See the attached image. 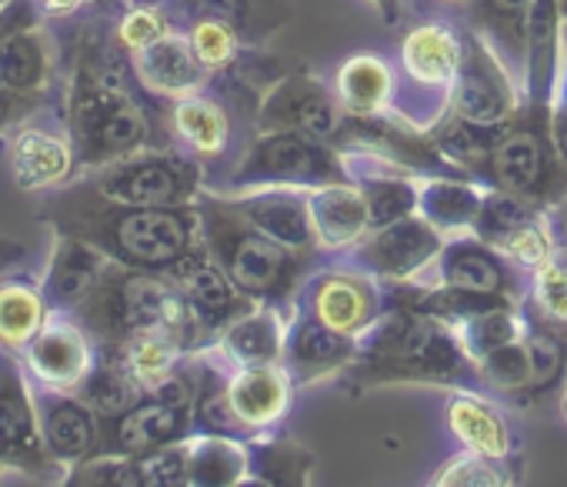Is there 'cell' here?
Here are the masks:
<instances>
[{
    "instance_id": "obj_1",
    "label": "cell",
    "mask_w": 567,
    "mask_h": 487,
    "mask_svg": "<svg viewBox=\"0 0 567 487\" xmlns=\"http://www.w3.org/2000/svg\"><path fill=\"white\" fill-rule=\"evenodd\" d=\"M41 220L74 234L111 261L137 271L174 274L200 244V214L190 207H137L101 197L84 177L44 200Z\"/></svg>"
},
{
    "instance_id": "obj_2",
    "label": "cell",
    "mask_w": 567,
    "mask_h": 487,
    "mask_svg": "<svg viewBox=\"0 0 567 487\" xmlns=\"http://www.w3.org/2000/svg\"><path fill=\"white\" fill-rule=\"evenodd\" d=\"M354 367L364 377L361 384L424 381L481 391L477 361L467 358L454 328L414 308L401 284H391L384 318L361 338V358Z\"/></svg>"
},
{
    "instance_id": "obj_3",
    "label": "cell",
    "mask_w": 567,
    "mask_h": 487,
    "mask_svg": "<svg viewBox=\"0 0 567 487\" xmlns=\"http://www.w3.org/2000/svg\"><path fill=\"white\" fill-rule=\"evenodd\" d=\"M74 318L97 344H124L137 334H174L187 344V351H204L214 344L171 274L137 271L117 261H111L104 281L74 311Z\"/></svg>"
},
{
    "instance_id": "obj_4",
    "label": "cell",
    "mask_w": 567,
    "mask_h": 487,
    "mask_svg": "<svg viewBox=\"0 0 567 487\" xmlns=\"http://www.w3.org/2000/svg\"><path fill=\"white\" fill-rule=\"evenodd\" d=\"M200 214V234L207 251L217 258V265L230 274V281L254 298L257 304H295L305 281L311 278V268L318 258L298 255L284 244L260 234L254 224H247L237 207L204 187L197 197Z\"/></svg>"
},
{
    "instance_id": "obj_5",
    "label": "cell",
    "mask_w": 567,
    "mask_h": 487,
    "mask_svg": "<svg viewBox=\"0 0 567 487\" xmlns=\"http://www.w3.org/2000/svg\"><path fill=\"white\" fill-rule=\"evenodd\" d=\"M477 184L517 194L534 200L544 210H554L567 200V164L550 137V114L524 107L507 121L477 170Z\"/></svg>"
},
{
    "instance_id": "obj_6",
    "label": "cell",
    "mask_w": 567,
    "mask_h": 487,
    "mask_svg": "<svg viewBox=\"0 0 567 487\" xmlns=\"http://www.w3.org/2000/svg\"><path fill=\"white\" fill-rule=\"evenodd\" d=\"M461 54V28H451L444 21L414 24L398 48V91L391 111L421 131H434L451 111Z\"/></svg>"
},
{
    "instance_id": "obj_7",
    "label": "cell",
    "mask_w": 567,
    "mask_h": 487,
    "mask_svg": "<svg viewBox=\"0 0 567 487\" xmlns=\"http://www.w3.org/2000/svg\"><path fill=\"white\" fill-rule=\"evenodd\" d=\"M348 180L341 151L301 131H257L217 194H250L264 187H321ZM214 190V187H210Z\"/></svg>"
},
{
    "instance_id": "obj_8",
    "label": "cell",
    "mask_w": 567,
    "mask_h": 487,
    "mask_svg": "<svg viewBox=\"0 0 567 487\" xmlns=\"http://www.w3.org/2000/svg\"><path fill=\"white\" fill-rule=\"evenodd\" d=\"M107 200L137 207H190L204 190V164L181 147H147L84 174Z\"/></svg>"
},
{
    "instance_id": "obj_9",
    "label": "cell",
    "mask_w": 567,
    "mask_h": 487,
    "mask_svg": "<svg viewBox=\"0 0 567 487\" xmlns=\"http://www.w3.org/2000/svg\"><path fill=\"white\" fill-rule=\"evenodd\" d=\"M0 467L38 480L64 484L68 477V464H61L44 441L31 377L14 351H0Z\"/></svg>"
},
{
    "instance_id": "obj_10",
    "label": "cell",
    "mask_w": 567,
    "mask_h": 487,
    "mask_svg": "<svg viewBox=\"0 0 567 487\" xmlns=\"http://www.w3.org/2000/svg\"><path fill=\"white\" fill-rule=\"evenodd\" d=\"M461 38L464 54L447 114L474 127H504L527 107L524 91L514 84V74L501 61V54L474 28H461Z\"/></svg>"
},
{
    "instance_id": "obj_11",
    "label": "cell",
    "mask_w": 567,
    "mask_h": 487,
    "mask_svg": "<svg viewBox=\"0 0 567 487\" xmlns=\"http://www.w3.org/2000/svg\"><path fill=\"white\" fill-rule=\"evenodd\" d=\"M444 244H447V234H441L421 214H411L394 224L368 230L344 255H348V268H358L378 281L421 284L427 271L437 265Z\"/></svg>"
},
{
    "instance_id": "obj_12",
    "label": "cell",
    "mask_w": 567,
    "mask_h": 487,
    "mask_svg": "<svg viewBox=\"0 0 567 487\" xmlns=\"http://www.w3.org/2000/svg\"><path fill=\"white\" fill-rule=\"evenodd\" d=\"M348 127V111L341 107L331 84L308 71H291L267 84L257 101L254 134L257 131H301L328 144H341Z\"/></svg>"
},
{
    "instance_id": "obj_13",
    "label": "cell",
    "mask_w": 567,
    "mask_h": 487,
    "mask_svg": "<svg viewBox=\"0 0 567 487\" xmlns=\"http://www.w3.org/2000/svg\"><path fill=\"white\" fill-rule=\"evenodd\" d=\"M298 304L318 321L361 341L384 318L391 304V284L358 268H328L305 281Z\"/></svg>"
},
{
    "instance_id": "obj_14",
    "label": "cell",
    "mask_w": 567,
    "mask_h": 487,
    "mask_svg": "<svg viewBox=\"0 0 567 487\" xmlns=\"http://www.w3.org/2000/svg\"><path fill=\"white\" fill-rule=\"evenodd\" d=\"M18 358L34 384L78 391V384L87 377V371L97 361V341L74 314L51 311L48 324L34 334V341Z\"/></svg>"
},
{
    "instance_id": "obj_15",
    "label": "cell",
    "mask_w": 567,
    "mask_h": 487,
    "mask_svg": "<svg viewBox=\"0 0 567 487\" xmlns=\"http://www.w3.org/2000/svg\"><path fill=\"white\" fill-rule=\"evenodd\" d=\"M517 268L504 261L491 244H484L477 234H457L447 237L437 265L427 271V278L417 288H457L474 294H494V298H514L524 301L527 288H517Z\"/></svg>"
},
{
    "instance_id": "obj_16",
    "label": "cell",
    "mask_w": 567,
    "mask_h": 487,
    "mask_svg": "<svg viewBox=\"0 0 567 487\" xmlns=\"http://www.w3.org/2000/svg\"><path fill=\"white\" fill-rule=\"evenodd\" d=\"M361 341L318 321L311 311L295 304L288 341H284V367L295 377L298 387L318 384L331 374H344L358 364Z\"/></svg>"
},
{
    "instance_id": "obj_17",
    "label": "cell",
    "mask_w": 567,
    "mask_h": 487,
    "mask_svg": "<svg viewBox=\"0 0 567 487\" xmlns=\"http://www.w3.org/2000/svg\"><path fill=\"white\" fill-rule=\"evenodd\" d=\"M171 278L181 284V291H184V298H187L197 324L204 328V334L214 344H217V338H220V331L227 324H234L237 318H244V314H250L257 308V301L247 298L230 281V274L217 265V258L207 251L204 237H200L197 248L190 251V258Z\"/></svg>"
},
{
    "instance_id": "obj_18",
    "label": "cell",
    "mask_w": 567,
    "mask_h": 487,
    "mask_svg": "<svg viewBox=\"0 0 567 487\" xmlns=\"http://www.w3.org/2000/svg\"><path fill=\"white\" fill-rule=\"evenodd\" d=\"M97 424H101L97 454L107 450V454L141 457L154 447L190 437L194 434V411L147 394L131 411H124L117 417H97Z\"/></svg>"
},
{
    "instance_id": "obj_19",
    "label": "cell",
    "mask_w": 567,
    "mask_h": 487,
    "mask_svg": "<svg viewBox=\"0 0 567 487\" xmlns=\"http://www.w3.org/2000/svg\"><path fill=\"white\" fill-rule=\"evenodd\" d=\"M137 84L157 101H177L214 84L210 68L197 58L184 28H171L147 48L131 54Z\"/></svg>"
},
{
    "instance_id": "obj_20",
    "label": "cell",
    "mask_w": 567,
    "mask_h": 487,
    "mask_svg": "<svg viewBox=\"0 0 567 487\" xmlns=\"http://www.w3.org/2000/svg\"><path fill=\"white\" fill-rule=\"evenodd\" d=\"M210 87L167 101V111H164V124H167L174 147L187 151L200 164L224 160L234 147V131H237L230 104L224 101V94H214Z\"/></svg>"
},
{
    "instance_id": "obj_21",
    "label": "cell",
    "mask_w": 567,
    "mask_h": 487,
    "mask_svg": "<svg viewBox=\"0 0 567 487\" xmlns=\"http://www.w3.org/2000/svg\"><path fill=\"white\" fill-rule=\"evenodd\" d=\"M227 200L237 207V214L247 224H254L270 240L284 244V248H291L298 255L321 258L315 224H311V207H308V190H301V187H264V190H250V194H234Z\"/></svg>"
},
{
    "instance_id": "obj_22",
    "label": "cell",
    "mask_w": 567,
    "mask_h": 487,
    "mask_svg": "<svg viewBox=\"0 0 567 487\" xmlns=\"http://www.w3.org/2000/svg\"><path fill=\"white\" fill-rule=\"evenodd\" d=\"M298 384L280 361L260 367H227V404L244 437L274 431L291 411Z\"/></svg>"
},
{
    "instance_id": "obj_23",
    "label": "cell",
    "mask_w": 567,
    "mask_h": 487,
    "mask_svg": "<svg viewBox=\"0 0 567 487\" xmlns=\"http://www.w3.org/2000/svg\"><path fill=\"white\" fill-rule=\"evenodd\" d=\"M11 167H14V184L21 190H51L71 184L81 174V157L68 127L54 131V127L21 124L11 144Z\"/></svg>"
},
{
    "instance_id": "obj_24",
    "label": "cell",
    "mask_w": 567,
    "mask_h": 487,
    "mask_svg": "<svg viewBox=\"0 0 567 487\" xmlns=\"http://www.w3.org/2000/svg\"><path fill=\"white\" fill-rule=\"evenodd\" d=\"M107 268H111V258L104 251H97L94 244H87L74 234H54L51 265L41 281L51 311L74 314L97 291Z\"/></svg>"
},
{
    "instance_id": "obj_25",
    "label": "cell",
    "mask_w": 567,
    "mask_h": 487,
    "mask_svg": "<svg viewBox=\"0 0 567 487\" xmlns=\"http://www.w3.org/2000/svg\"><path fill=\"white\" fill-rule=\"evenodd\" d=\"M295 304H257L250 314L227 324L210 351L227 367H260L284 361V341H288Z\"/></svg>"
},
{
    "instance_id": "obj_26",
    "label": "cell",
    "mask_w": 567,
    "mask_h": 487,
    "mask_svg": "<svg viewBox=\"0 0 567 487\" xmlns=\"http://www.w3.org/2000/svg\"><path fill=\"white\" fill-rule=\"evenodd\" d=\"M34 404L41 414L44 441H48L51 454L61 464H68V470L74 464H81L84 457L97 454V441H101L97 414L74 391H58V387L38 384Z\"/></svg>"
},
{
    "instance_id": "obj_27",
    "label": "cell",
    "mask_w": 567,
    "mask_h": 487,
    "mask_svg": "<svg viewBox=\"0 0 567 487\" xmlns=\"http://www.w3.org/2000/svg\"><path fill=\"white\" fill-rule=\"evenodd\" d=\"M311 224L321 255H344L371 230V207L364 190L348 177L308 190Z\"/></svg>"
},
{
    "instance_id": "obj_28",
    "label": "cell",
    "mask_w": 567,
    "mask_h": 487,
    "mask_svg": "<svg viewBox=\"0 0 567 487\" xmlns=\"http://www.w3.org/2000/svg\"><path fill=\"white\" fill-rule=\"evenodd\" d=\"M164 4L177 24L187 18H220L250 51H260L295 14L288 0H164Z\"/></svg>"
},
{
    "instance_id": "obj_29",
    "label": "cell",
    "mask_w": 567,
    "mask_h": 487,
    "mask_svg": "<svg viewBox=\"0 0 567 487\" xmlns=\"http://www.w3.org/2000/svg\"><path fill=\"white\" fill-rule=\"evenodd\" d=\"M444 421L461 447L487 454L501 464L514 454V434L497 404H491L481 391L454 387V394L444 404Z\"/></svg>"
},
{
    "instance_id": "obj_30",
    "label": "cell",
    "mask_w": 567,
    "mask_h": 487,
    "mask_svg": "<svg viewBox=\"0 0 567 487\" xmlns=\"http://www.w3.org/2000/svg\"><path fill=\"white\" fill-rule=\"evenodd\" d=\"M58 77V48L41 21L18 28L0 44V84L24 94H51Z\"/></svg>"
},
{
    "instance_id": "obj_31",
    "label": "cell",
    "mask_w": 567,
    "mask_h": 487,
    "mask_svg": "<svg viewBox=\"0 0 567 487\" xmlns=\"http://www.w3.org/2000/svg\"><path fill=\"white\" fill-rule=\"evenodd\" d=\"M394 91H398V68L374 51H358L344 58L341 68L334 71V94L351 117H374L391 111Z\"/></svg>"
},
{
    "instance_id": "obj_32",
    "label": "cell",
    "mask_w": 567,
    "mask_h": 487,
    "mask_svg": "<svg viewBox=\"0 0 567 487\" xmlns=\"http://www.w3.org/2000/svg\"><path fill=\"white\" fill-rule=\"evenodd\" d=\"M484 190L471 177H421L417 180V214L441 234H474Z\"/></svg>"
},
{
    "instance_id": "obj_33",
    "label": "cell",
    "mask_w": 567,
    "mask_h": 487,
    "mask_svg": "<svg viewBox=\"0 0 567 487\" xmlns=\"http://www.w3.org/2000/svg\"><path fill=\"white\" fill-rule=\"evenodd\" d=\"M250 480L247 437L190 434L187 437V487H234Z\"/></svg>"
},
{
    "instance_id": "obj_34",
    "label": "cell",
    "mask_w": 567,
    "mask_h": 487,
    "mask_svg": "<svg viewBox=\"0 0 567 487\" xmlns=\"http://www.w3.org/2000/svg\"><path fill=\"white\" fill-rule=\"evenodd\" d=\"M97 417H117L141 404L147 397L144 384L131 374V367L121 361V354L107 344H97V361L87 371V377L74 391Z\"/></svg>"
},
{
    "instance_id": "obj_35",
    "label": "cell",
    "mask_w": 567,
    "mask_h": 487,
    "mask_svg": "<svg viewBox=\"0 0 567 487\" xmlns=\"http://www.w3.org/2000/svg\"><path fill=\"white\" fill-rule=\"evenodd\" d=\"M250 450V480L247 484H267V487H305L315 474L318 457L298 444L274 431L247 437Z\"/></svg>"
},
{
    "instance_id": "obj_36",
    "label": "cell",
    "mask_w": 567,
    "mask_h": 487,
    "mask_svg": "<svg viewBox=\"0 0 567 487\" xmlns=\"http://www.w3.org/2000/svg\"><path fill=\"white\" fill-rule=\"evenodd\" d=\"M51 304L44 298V288L28 278H8L0 281V348L21 354L34 334L48 324Z\"/></svg>"
},
{
    "instance_id": "obj_37",
    "label": "cell",
    "mask_w": 567,
    "mask_h": 487,
    "mask_svg": "<svg viewBox=\"0 0 567 487\" xmlns=\"http://www.w3.org/2000/svg\"><path fill=\"white\" fill-rule=\"evenodd\" d=\"M477 377H481V391H494V394H507L520 401L537 397V374H534L527 334L520 341H511L477 358Z\"/></svg>"
},
{
    "instance_id": "obj_38",
    "label": "cell",
    "mask_w": 567,
    "mask_h": 487,
    "mask_svg": "<svg viewBox=\"0 0 567 487\" xmlns=\"http://www.w3.org/2000/svg\"><path fill=\"white\" fill-rule=\"evenodd\" d=\"M121 354V361L131 367V374L144 384V391L151 394L164 377H171L177 371V364L194 354L187 351V344L174 334H137L124 344H107Z\"/></svg>"
},
{
    "instance_id": "obj_39",
    "label": "cell",
    "mask_w": 567,
    "mask_h": 487,
    "mask_svg": "<svg viewBox=\"0 0 567 487\" xmlns=\"http://www.w3.org/2000/svg\"><path fill=\"white\" fill-rule=\"evenodd\" d=\"M461 348L467 351V358H484L494 348H504L511 341H520L530 328V318L520 311V304H501L491 311H481L461 324H451Z\"/></svg>"
},
{
    "instance_id": "obj_40",
    "label": "cell",
    "mask_w": 567,
    "mask_h": 487,
    "mask_svg": "<svg viewBox=\"0 0 567 487\" xmlns=\"http://www.w3.org/2000/svg\"><path fill=\"white\" fill-rule=\"evenodd\" d=\"M527 304L530 314L544 324L567 328V255L557 248L540 268L527 274Z\"/></svg>"
},
{
    "instance_id": "obj_41",
    "label": "cell",
    "mask_w": 567,
    "mask_h": 487,
    "mask_svg": "<svg viewBox=\"0 0 567 487\" xmlns=\"http://www.w3.org/2000/svg\"><path fill=\"white\" fill-rule=\"evenodd\" d=\"M181 28L190 38L197 58L210 68V74L230 71L250 51V48H244L237 31L230 24H224L220 18H187V21H181Z\"/></svg>"
},
{
    "instance_id": "obj_42",
    "label": "cell",
    "mask_w": 567,
    "mask_h": 487,
    "mask_svg": "<svg viewBox=\"0 0 567 487\" xmlns=\"http://www.w3.org/2000/svg\"><path fill=\"white\" fill-rule=\"evenodd\" d=\"M431 484L434 487H504L511 484V470L487 454L461 447L451 460L437 467Z\"/></svg>"
},
{
    "instance_id": "obj_43",
    "label": "cell",
    "mask_w": 567,
    "mask_h": 487,
    "mask_svg": "<svg viewBox=\"0 0 567 487\" xmlns=\"http://www.w3.org/2000/svg\"><path fill=\"white\" fill-rule=\"evenodd\" d=\"M171 28H181V24L164 0H157V4H131L124 14L114 18V38L127 54L147 48L151 41H157Z\"/></svg>"
},
{
    "instance_id": "obj_44",
    "label": "cell",
    "mask_w": 567,
    "mask_h": 487,
    "mask_svg": "<svg viewBox=\"0 0 567 487\" xmlns=\"http://www.w3.org/2000/svg\"><path fill=\"white\" fill-rule=\"evenodd\" d=\"M64 484L74 487H144L137 457L127 454H91L81 464H74L64 477Z\"/></svg>"
},
{
    "instance_id": "obj_45",
    "label": "cell",
    "mask_w": 567,
    "mask_h": 487,
    "mask_svg": "<svg viewBox=\"0 0 567 487\" xmlns=\"http://www.w3.org/2000/svg\"><path fill=\"white\" fill-rule=\"evenodd\" d=\"M144 487H187V437L137 457Z\"/></svg>"
},
{
    "instance_id": "obj_46",
    "label": "cell",
    "mask_w": 567,
    "mask_h": 487,
    "mask_svg": "<svg viewBox=\"0 0 567 487\" xmlns=\"http://www.w3.org/2000/svg\"><path fill=\"white\" fill-rule=\"evenodd\" d=\"M44 107H48V94H24L0 84V134L28 124Z\"/></svg>"
},
{
    "instance_id": "obj_47",
    "label": "cell",
    "mask_w": 567,
    "mask_h": 487,
    "mask_svg": "<svg viewBox=\"0 0 567 487\" xmlns=\"http://www.w3.org/2000/svg\"><path fill=\"white\" fill-rule=\"evenodd\" d=\"M34 4H38V11H41L44 18H51V21H68V18H74V14L94 8V0H34Z\"/></svg>"
},
{
    "instance_id": "obj_48",
    "label": "cell",
    "mask_w": 567,
    "mask_h": 487,
    "mask_svg": "<svg viewBox=\"0 0 567 487\" xmlns=\"http://www.w3.org/2000/svg\"><path fill=\"white\" fill-rule=\"evenodd\" d=\"M550 137H554L557 154L567 164V101H557L554 111H550Z\"/></svg>"
},
{
    "instance_id": "obj_49",
    "label": "cell",
    "mask_w": 567,
    "mask_h": 487,
    "mask_svg": "<svg viewBox=\"0 0 567 487\" xmlns=\"http://www.w3.org/2000/svg\"><path fill=\"white\" fill-rule=\"evenodd\" d=\"M368 4L381 14V21L388 28L401 24V18H404V0H368Z\"/></svg>"
},
{
    "instance_id": "obj_50",
    "label": "cell",
    "mask_w": 567,
    "mask_h": 487,
    "mask_svg": "<svg viewBox=\"0 0 567 487\" xmlns=\"http://www.w3.org/2000/svg\"><path fill=\"white\" fill-rule=\"evenodd\" d=\"M560 417H564V424H567V377H564V384H560Z\"/></svg>"
},
{
    "instance_id": "obj_51",
    "label": "cell",
    "mask_w": 567,
    "mask_h": 487,
    "mask_svg": "<svg viewBox=\"0 0 567 487\" xmlns=\"http://www.w3.org/2000/svg\"><path fill=\"white\" fill-rule=\"evenodd\" d=\"M441 4H454V8H467L471 0H441Z\"/></svg>"
},
{
    "instance_id": "obj_52",
    "label": "cell",
    "mask_w": 567,
    "mask_h": 487,
    "mask_svg": "<svg viewBox=\"0 0 567 487\" xmlns=\"http://www.w3.org/2000/svg\"><path fill=\"white\" fill-rule=\"evenodd\" d=\"M134 4H157V0H134Z\"/></svg>"
},
{
    "instance_id": "obj_53",
    "label": "cell",
    "mask_w": 567,
    "mask_h": 487,
    "mask_svg": "<svg viewBox=\"0 0 567 487\" xmlns=\"http://www.w3.org/2000/svg\"><path fill=\"white\" fill-rule=\"evenodd\" d=\"M564 8H567V0H564Z\"/></svg>"
},
{
    "instance_id": "obj_54",
    "label": "cell",
    "mask_w": 567,
    "mask_h": 487,
    "mask_svg": "<svg viewBox=\"0 0 567 487\" xmlns=\"http://www.w3.org/2000/svg\"><path fill=\"white\" fill-rule=\"evenodd\" d=\"M0 4H4V0H0Z\"/></svg>"
},
{
    "instance_id": "obj_55",
    "label": "cell",
    "mask_w": 567,
    "mask_h": 487,
    "mask_svg": "<svg viewBox=\"0 0 567 487\" xmlns=\"http://www.w3.org/2000/svg\"><path fill=\"white\" fill-rule=\"evenodd\" d=\"M0 470H4V467H0Z\"/></svg>"
}]
</instances>
